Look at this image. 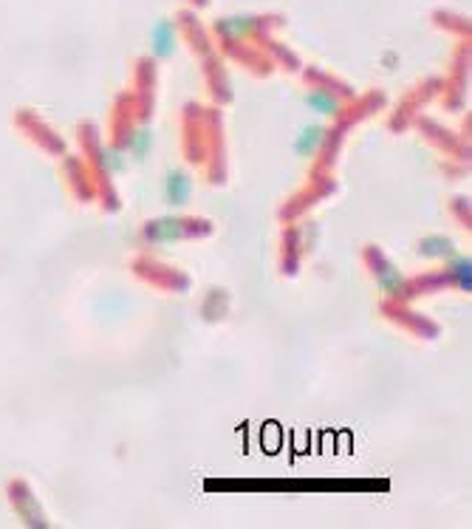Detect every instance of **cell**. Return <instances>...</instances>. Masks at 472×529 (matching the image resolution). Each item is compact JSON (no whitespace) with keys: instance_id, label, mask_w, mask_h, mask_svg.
Here are the masks:
<instances>
[{"instance_id":"6da1fadb","label":"cell","mask_w":472,"mask_h":529,"mask_svg":"<svg viewBox=\"0 0 472 529\" xmlns=\"http://www.w3.org/2000/svg\"><path fill=\"white\" fill-rule=\"evenodd\" d=\"M322 142H325V128H320V125H305V128L300 130V136L294 139V153H297L300 159H311V156L320 150Z\"/></svg>"},{"instance_id":"52a82bcc","label":"cell","mask_w":472,"mask_h":529,"mask_svg":"<svg viewBox=\"0 0 472 529\" xmlns=\"http://www.w3.org/2000/svg\"><path fill=\"white\" fill-rule=\"evenodd\" d=\"M105 156H108V159H105V165H108L111 170H122V165H125V162H119V150H108Z\"/></svg>"},{"instance_id":"277c9868","label":"cell","mask_w":472,"mask_h":529,"mask_svg":"<svg viewBox=\"0 0 472 529\" xmlns=\"http://www.w3.org/2000/svg\"><path fill=\"white\" fill-rule=\"evenodd\" d=\"M305 105H308L314 113H320V116H331V113H337V108H339V102L331 96V91H308Z\"/></svg>"},{"instance_id":"5b68a950","label":"cell","mask_w":472,"mask_h":529,"mask_svg":"<svg viewBox=\"0 0 472 529\" xmlns=\"http://www.w3.org/2000/svg\"><path fill=\"white\" fill-rule=\"evenodd\" d=\"M147 145H150V136H147L145 130H142V133H136V136L130 139V147H133V153H136V156H145Z\"/></svg>"},{"instance_id":"3957f363","label":"cell","mask_w":472,"mask_h":529,"mask_svg":"<svg viewBox=\"0 0 472 529\" xmlns=\"http://www.w3.org/2000/svg\"><path fill=\"white\" fill-rule=\"evenodd\" d=\"M164 193H167V201H170V204H187V199H190V193H193V184H190V179H187L181 170H176V173L167 176Z\"/></svg>"},{"instance_id":"8992f818","label":"cell","mask_w":472,"mask_h":529,"mask_svg":"<svg viewBox=\"0 0 472 529\" xmlns=\"http://www.w3.org/2000/svg\"><path fill=\"white\" fill-rule=\"evenodd\" d=\"M456 274H459V283H461L464 289H470V261H459Z\"/></svg>"},{"instance_id":"7a4b0ae2","label":"cell","mask_w":472,"mask_h":529,"mask_svg":"<svg viewBox=\"0 0 472 529\" xmlns=\"http://www.w3.org/2000/svg\"><path fill=\"white\" fill-rule=\"evenodd\" d=\"M150 43H153V54L156 57H170L176 51V28L170 20H159L150 31Z\"/></svg>"}]
</instances>
